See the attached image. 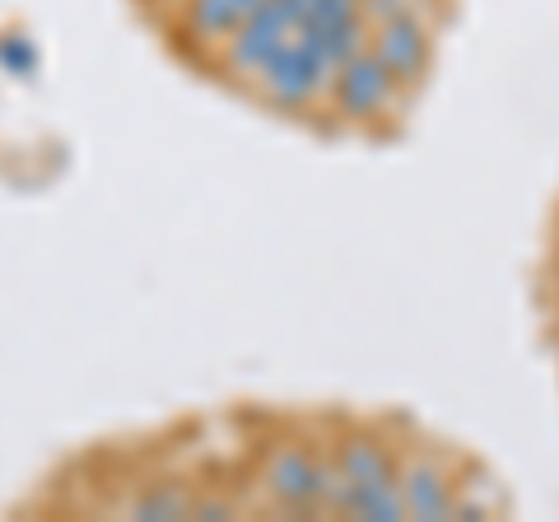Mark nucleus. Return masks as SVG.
Instances as JSON below:
<instances>
[{
    "mask_svg": "<svg viewBox=\"0 0 559 522\" xmlns=\"http://www.w3.org/2000/svg\"><path fill=\"white\" fill-rule=\"evenodd\" d=\"M336 466L345 476V499L341 513L359 518V522H401L406 503H401V485H396V462L369 434H349L336 448Z\"/></svg>",
    "mask_w": 559,
    "mask_h": 522,
    "instance_id": "nucleus-1",
    "label": "nucleus"
},
{
    "mask_svg": "<svg viewBox=\"0 0 559 522\" xmlns=\"http://www.w3.org/2000/svg\"><path fill=\"white\" fill-rule=\"evenodd\" d=\"M331 75H336V71H331L322 43L312 38L308 28H299L257 71V84H261V94H266V103H275V108H285V112H299L322 90H331Z\"/></svg>",
    "mask_w": 559,
    "mask_h": 522,
    "instance_id": "nucleus-2",
    "label": "nucleus"
},
{
    "mask_svg": "<svg viewBox=\"0 0 559 522\" xmlns=\"http://www.w3.org/2000/svg\"><path fill=\"white\" fill-rule=\"evenodd\" d=\"M304 14L308 10L299 5V0H261L248 20H242L229 38L219 43L224 47V66H229L234 75H242V80H257L261 66H266L275 51L299 33Z\"/></svg>",
    "mask_w": 559,
    "mask_h": 522,
    "instance_id": "nucleus-3",
    "label": "nucleus"
},
{
    "mask_svg": "<svg viewBox=\"0 0 559 522\" xmlns=\"http://www.w3.org/2000/svg\"><path fill=\"white\" fill-rule=\"evenodd\" d=\"M331 94H336V108L349 121H373V117H382L392 108L396 80L388 75V66H382L373 51L364 47L349 61L336 66V75H331Z\"/></svg>",
    "mask_w": 559,
    "mask_h": 522,
    "instance_id": "nucleus-4",
    "label": "nucleus"
},
{
    "mask_svg": "<svg viewBox=\"0 0 559 522\" xmlns=\"http://www.w3.org/2000/svg\"><path fill=\"white\" fill-rule=\"evenodd\" d=\"M369 51L388 66L396 84H419L429 75V28L419 24V14H396L369 28Z\"/></svg>",
    "mask_w": 559,
    "mask_h": 522,
    "instance_id": "nucleus-5",
    "label": "nucleus"
},
{
    "mask_svg": "<svg viewBox=\"0 0 559 522\" xmlns=\"http://www.w3.org/2000/svg\"><path fill=\"white\" fill-rule=\"evenodd\" d=\"M261 485L285 509H318V458L299 443H280L266 452Z\"/></svg>",
    "mask_w": 559,
    "mask_h": 522,
    "instance_id": "nucleus-6",
    "label": "nucleus"
},
{
    "mask_svg": "<svg viewBox=\"0 0 559 522\" xmlns=\"http://www.w3.org/2000/svg\"><path fill=\"white\" fill-rule=\"evenodd\" d=\"M396 485H401V503H406V518H419V522H448L457 499H452L443 472L433 466L429 458H415L406 472H396Z\"/></svg>",
    "mask_w": 559,
    "mask_h": 522,
    "instance_id": "nucleus-7",
    "label": "nucleus"
},
{
    "mask_svg": "<svg viewBox=\"0 0 559 522\" xmlns=\"http://www.w3.org/2000/svg\"><path fill=\"white\" fill-rule=\"evenodd\" d=\"M257 5L261 0H187L182 33L191 43H224Z\"/></svg>",
    "mask_w": 559,
    "mask_h": 522,
    "instance_id": "nucleus-8",
    "label": "nucleus"
},
{
    "mask_svg": "<svg viewBox=\"0 0 559 522\" xmlns=\"http://www.w3.org/2000/svg\"><path fill=\"white\" fill-rule=\"evenodd\" d=\"M191 503H197V495L182 490V485H150L145 495L127 503V513L140 522H168V518H191Z\"/></svg>",
    "mask_w": 559,
    "mask_h": 522,
    "instance_id": "nucleus-9",
    "label": "nucleus"
},
{
    "mask_svg": "<svg viewBox=\"0 0 559 522\" xmlns=\"http://www.w3.org/2000/svg\"><path fill=\"white\" fill-rule=\"evenodd\" d=\"M349 14H359V0H312V10H308V20L299 28H336L341 20H349Z\"/></svg>",
    "mask_w": 559,
    "mask_h": 522,
    "instance_id": "nucleus-10",
    "label": "nucleus"
},
{
    "mask_svg": "<svg viewBox=\"0 0 559 522\" xmlns=\"http://www.w3.org/2000/svg\"><path fill=\"white\" fill-rule=\"evenodd\" d=\"M299 5H304V10H312V0H299ZM304 20H308V14H304Z\"/></svg>",
    "mask_w": 559,
    "mask_h": 522,
    "instance_id": "nucleus-11",
    "label": "nucleus"
}]
</instances>
